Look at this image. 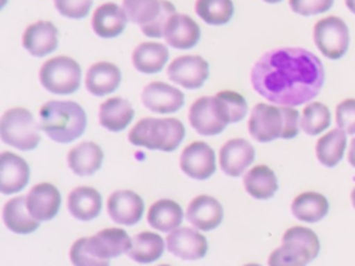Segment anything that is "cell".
<instances>
[{
	"mask_svg": "<svg viewBox=\"0 0 355 266\" xmlns=\"http://www.w3.org/2000/svg\"><path fill=\"white\" fill-rule=\"evenodd\" d=\"M322 61L302 47H277L263 53L251 69L254 90L282 107L311 103L322 90Z\"/></svg>",
	"mask_w": 355,
	"mask_h": 266,
	"instance_id": "1",
	"label": "cell"
},
{
	"mask_svg": "<svg viewBox=\"0 0 355 266\" xmlns=\"http://www.w3.org/2000/svg\"><path fill=\"white\" fill-rule=\"evenodd\" d=\"M300 130V114L294 107L257 104L248 119V132L259 143L293 139Z\"/></svg>",
	"mask_w": 355,
	"mask_h": 266,
	"instance_id": "2",
	"label": "cell"
},
{
	"mask_svg": "<svg viewBox=\"0 0 355 266\" xmlns=\"http://www.w3.org/2000/svg\"><path fill=\"white\" fill-rule=\"evenodd\" d=\"M42 130L55 143L68 144L86 129V112L73 101H47L39 109Z\"/></svg>",
	"mask_w": 355,
	"mask_h": 266,
	"instance_id": "3",
	"label": "cell"
},
{
	"mask_svg": "<svg viewBox=\"0 0 355 266\" xmlns=\"http://www.w3.org/2000/svg\"><path fill=\"white\" fill-rule=\"evenodd\" d=\"M184 139V126L176 118H143L129 132L128 140L137 147L175 151Z\"/></svg>",
	"mask_w": 355,
	"mask_h": 266,
	"instance_id": "4",
	"label": "cell"
},
{
	"mask_svg": "<svg viewBox=\"0 0 355 266\" xmlns=\"http://www.w3.org/2000/svg\"><path fill=\"white\" fill-rule=\"evenodd\" d=\"M40 126L26 108H11L1 115L0 137L4 144L31 151L40 143Z\"/></svg>",
	"mask_w": 355,
	"mask_h": 266,
	"instance_id": "5",
	"label": "cell"
},
{
	"mask_svg": "<svg viewBox=\"0 0 355 266\" xmlns=\"http://www.w3.org/2000/svg\"><path fill=\"white\" fill-rule=\"evenodd\" d=\"M189 122L197 133L215 136L222 133L229 123H233V118L226 101L216 93L214 97H200L191 104Z\"/></svg>",
	"mask_w": 355,
	"mask_h": 266,
	"instance_id": "6",
	"label": "cell"
},
{
	"mask_svg": "<svg viewBox=\"0 0 355 266\" xmlns=\"http://www.w3.org/2000/svg\"><path fill=\"white\" fill-rule=\"evenodd\" d=\"M80 65L67 55H58L47 60L39 71L42 86L54 94L75 93L80 86Z\"/></svg>",
	"mask_w": 355,
	"mask_h": 266,
	"instance_id": "7",
	"label": "cell"
},
{
	"mask_svg": "<svg viewBox=\"0 0 355 266\" xmlns=\"http://www.w3.org/2000/svg\"><path fill=\"white\" fill-rule=\"evenodd\" d=\"M313 42L326 58L338 60L349 46L348 26L336 15L322 18L313 26Z\"/></svg>",
	"mask_w": 355,
	"mask_h": 266,
	"instance_id": "8",
	"label": "cell"
},
{
	"mask_svg": "<svg viewBox=\"0 0 355 266\" xmlns=\"http://www.w3.org/2000/svg\"><path fill=\"white\" fill-rule=\"evenodd\" d=\"M208 73V62L200 55L176 57L168 66V78L189 90L200 89L205 83Z\"/></svg>",
	"mask_w": 355,
	"mask_h": 266,
	"instance_id": "9",
	"label": "cell"
},
{
	"mask_svg": "<svg viewBox=\"0 0 355 266\" xmlns=\"http://www.w3.org/2000/svg\"><path fill=\"white\" fill-rule=\"evenodd\" d=\"M180 169L196 180H205L215 173L216 161L214 150L204 141H193L180 155Z\"/></svg>",
	"mask_w": 355,
	"mask_h": 266,
	"instance_id": "10",
	"label": "cell"
},
{
	"mask_svg": "<svg viewBox=\"0 0 355 266\" xmlns=\"http://www.w3.org/2000/svg\"><path fill=\"white\" fill-rule=\"evenodd\" d=\"M168 251L184 260H197L205 256L208 251L207 238L194 229L179 227L166 237Z\"/></svg>",
	"mask_w": 355,
	"mask_h": 266,
	"instance_id": "11",
	"label": "cell"
},
{
	"mask_svg": "<svg viewBox=\"0 0 355 266\" xmlns=\"http://www.w3.org/2000/svg\"><path fill=\"white\" fill-rule=\"evenodd\" d=\"M141 103L153 112L172 114L183 107L184 96L168 83L151 82L141 91Z\"/></svg>",
	"mask_w": 355,
	"mask_h": 266,
	"instance_id": "12",
	"label": "cell"
},
{
	"mask_svg": "<svg viewBox=\"0 0 355 266\" xmlns=\"http://www.w3.org/2000/svg\"><path fill=\"white\" fill-rule=\"evenodd\" d=\"M255 148L245 139L227 140L219 151V165L225 175L237 177L252 163Z\"/></svg>",
	"mask_w": 355,
	"mask_h": 266,
	"instance_id": "13",
	"label": "cell"
},
{
	"mask_svg": "<svg viewBox=\"0 0 355 266\" xmlns=\"http://www.w3.org/2000/svg\"><path fill=\"white\" fill-rule=\"evenodd\" d=\"M107 211L115 223L133 226L143 216L144 202L135 191L118 190L108 197Z\"/></svg>",
	"mask_w": 355,
	"mask_h": 266,
	"instance_id": "14",
	"label": "cell"
},
{
	"mask_svg": "<svg viewBox=\"0 0 355 266\" xmlns=\"http://www.w3.org/2000/svg\"><path fill=\"white\" fill-rule=\"evenodd\" d=\"M61 205V194L51 183H39L26 194L29 213L39 222L51 220Z\"/></svg>",
	"mask_w": 355,
	"mask_h": 266,
	"instance_id": "15",
	"label": "cell"
},
{
	"mask_svg": "<svg viewBox=\"0 0 355 266\" xmlns=\"http://www.w3.org/2000/svg\"><path fill=\"white\" fill-rule=\"evenodd\" d=\"M24 48L33 57H44L58 46V30L49 21L31 24L22 35Z\"/></svg>",
	"mask_w": 355,
	"mask_h": 266,
	"instance_id": "16",
	"label": "cell"
},
{
	"mask_svg": "<svg viewBox=\"0 0 355 266\" xmlns=\"http://www.w3.org/2000/svg\"><path fill=\"white\" fill-rule=\"evenodd\" d=\"M186 218L198 230L209 231L220 224L223 219V208L220 202L211 195H197L190 201Z\"/></svg>",
	"mask_w": 355,
	"mask_h": 266,
	"instance_id": "17",
	"label": "cell"
},
{
	"mask_svg": "<svg viewBox=\"0 0 355 266\" xmlns=\"http://www.w3.org/2000/svg\"><path fill=\"white\" fill-rule=\"evenodd\" d=\"M29 181V166L17 154L3 151L0 155V191L14 194L26 187Z\"/></svg>",
	"mask_w": 355,
	"mask_h": 266,
	"instance_id": "18",
	"label": "cell"
},
{
	"mask_svg": "<svg viewBox=\"0 0 355 266\" xmlns=\"http://www.w3.org/2000/svg\"><path fill=\"white\" fill-rule=\"evenodd\" d=\"M87 245L96 256L108 260L110 258H116L128 252L132 245V238L125 230L111 227L87 237Z\"/></svg>",
	"mask_w": 355,
	"mask_h": 266,
	"instance_id": "19",
	"label": "cell"
},
{
	"mask_svg": "<svg viewBox=\"0 0 355 266\" xmlns=\"http://www.w3.org/2000/svg\"><path fill=\"white\" fill-rule=\"evenodd\" d=\"M200 26L191 17L178 12L168 19L164 28L166 44L180 50L194 47L200 40Z\"/></svg>",
	"mask_w": 355,
	"mask_h": 266,
	"instance_id": "20",
	"label": "cell"
},
{
	"mask_svg": "<svg viewBox=\"0 0 355 266\" xmlns=\"http://www.w3.org/2000/svg\"><path fill=\"white\" fill-rule=\"evenodd\" d=\"M121 79V71L115 64L100 61L89 66L85 78V86L90 94L101 97L115 91Z\"/></svg>",
	"mask_w": 355,
	"mask_h": 266,
	"instance_id": "21",
	"label": "cell"
},
{
	"mask_svg": "<svg viewBox=\"0 0 355 266\" xmlns=\"http://www.w3.org/2000/svg\"><path fill=\"white\" fill-rule=\"evenodd\" d=\"M128 24V15L115 3H104L96 8L92 17V28L100 37H115L121 35Z\"/></svg>",
	"mask_w": 355,
	"mask_h": 266,
	"instance_id": "22",
	"label": "cell"
},
{
	"mask_svg": "<svg viewBox=\"0 0 355 266\" xmlns=\"http://www.w3.org/2000/svg\"><path fill=\"white\" fill-rule=\"evenodd\" d=\"M103 150L93 141H82L69 150L67 161L69 169L78 176H92L103 165Z\"/></svg>",
	"mask_w": 355,
	"mask_h": 266,
	"instance_id": "23",
	"label": "cell"
},
{
	"mask_svg": "<svg viewBox=\"0 0 355 266\" xmlns=\"http://www.w3.org/2000/svg\"><path fill=\"white\" fill-rule=\"evenodd\" d=\"M67 206L75 219L89 222L97 218L101 211V195L93 187L80 186L69 193Z\"/></svg>",
	"mask_w": 355,
	"mask_h": 266,
	"instance_id": "24",
	"label": "cell"
},
{
	"mask_svg": "<svg viewBox=\"0 0 355 266\" xmlns=\"http://www.w3.org/2000/svg\"><path fill=\"white\" fill-rule=\"evenodd\" d=\"M133 115V107L122 97H111L101 103L98 108V122L110 132L123 130L132 122Z\"/></svg>",
	"mask_w": 355,
	"mask_h": 266,
	"instance_id": "25",
	"label": "cell"
},
{
	"mask_svg": "<svg viewBox=\"0 0 355 266\" xmlns=\"http://www.w3.org/2000/svg\"><path fill=\"white\" fill-rule=\"evenodd\" d=\"M3 222L8 230L17 234H29L39 227L36 220L28 211L26 197H15L6 202L3 208Z\"/></svg>",
	"mask_w": 355,
	"mask_h": 266,
	"instance_id": "26",
	"label": "cell"
},
{
	"mask_svg": "<svg viewBox=\"0 0 355 266\" xmlns=\"http://www.w3.org/2000/svg\"><path fill=\"white\" fill-rule=\"evenodd\" d=\"M169 53L165 44L155 43V42H146L140 43L132 53V62L133 66L143 73L151 75L159 72L166 61Z\"/></svg>",
	"mask_w": 355,
	"mask_h": 266,
	"instance_id": "27",
	"label": "cell"
},
{
	"mask_svg": "<svg viewBox=\"0 0 355 266\" xmlns=\"http://www.w3.org/2000/svg\"><path fill=\"white\" fill-rule=\"evenodd\" d=\"M329 212L327 198L316 191L298 194L291 202V213L301 222L316 223Z\"/></svg>",
	"mask_w": 355,
	"mask_h": 266,
	"instance_id": "28",
	"label": "cell"
},
{
	"mask_svg": "<svg viewBox=\"0 0 355 266\" xmlns=\"http://www.w3.org/2000/svg\"><path fill=\"white\" fill-rule=\"evenodd\" d=\"M244 188L255 200H269L279 188L275 172L266 165L252 166L244 176Z\"/></svg>",
	"mask_w": 355,
	"mask_h": 266,
	"instance_id": "29",
	"label": "cell"
},
{
	"mask_svg": "<svg viewBox=\"0 0 355 266\" xmlns=\"http://www.w3.org/2000/svg\"><path fill=\"white\" fill-rule=\"evenodd\" d=\"M183 220V211L180 205L172 200H158L155 201L147 213V222L151 227L158 231L169 233L179 227Z\"/></svg>",
	"mask_w": 355,
	"mask_h": 266,
	"instance_id": "30",
	"label": "cell"
},
{
	"mask_svg": "<svg viewBox=\"0 0 355 266\" xmlns=\"http://www.w3.org/2000/svg\"><path fill=\"white\" fill-rule=\"evenodd\" d=\"M347 147V133L340 127L330 130L329 133L323 134L315 147L318 161L327 168L336 166L344 155Z\"/></svg>",
	"mask_w": 355,
	"mask_h": 266,
	"instance_id": "31",
	"label": "cell"
},
{
	"mask_svg": "<svg viewBox=\"0 0 355 266\" xmlns=\"http://www.w3.org/2000/svg\"><path fill=\"white\" fill-rule=\"evenodd\" d=\"M164 248L165 244L159 234L143 231L132 238L128 256L137 263H151L162 255Z\"/></svg>",
	"mask_w": 355,
	"mask_h": 266,
	"instance_id": "32",
	"label": "cell"
},
{
	"mask_svg": "<svg viewBox=\"0 0 355 266\" xmlns=\"http://www.w3.org/2000/svg\"><path fill=\"white\" fill-rule=\"evenodd\" d=\"M331 122L329 108L319 101H311L305 105L300 119V127L309 136H316L324 132Z\"/></svg>",
	"mask_w": 355,
	"mask_h": 266,
	"instance_id": "33",
	"label": "cell"
},
{
	"mask_svg": "<svg viewBox=\"0 0 355 266\" xmlns=\"http://www.w3.org/2000/svg\"><path fill=\"white\" fill-rule=\"evenodd\" d=\"M196 14L209 25H223L234 12L232 0H197Z\"/></svg>",
	"mask_w": 355,
	"mask_h": 266,
	"instance_id": "34",
	"label": "cell"
},
{
	"mask_svg": "<svg viewBox=\"0 0 355 266\" xmlns=\"http://www.w3.org/2000/svg\"><path fill=\"white\" fill-rule=\"evenodd\" d=\"M312 260L309 252L291 242H283L268 259L269 266H306Z\"/></svg>",
	"mask_w": 355,
	"mask_h": 266,
	"instance_id": "35",
	"label": "cell"
},
{
	"mask_svg": "<svg viewBox=\"0 0 355 266\" xmlns=\"http://www.w3.org/2000/svg\"><path fill=\"white\" fill-rule=\"evenodd\" d=\"M123 10L128 19L141 28L158 17L161 0H123Z\"/></svg>",
	"mask_w": 355,
	"mask_h": 266,
	"instance_id": "36",
	"label": "cell"
},
{
	"mask_svg": "<svg viewBox=\"0 0 355 266\" xmlns=\"http://www.w3.org/2000/svg\"><path fill=\"white\" fill-rule=\"evenodd\" d=\"M282 242H291L305 248L309 252L312 260L319 255V251H320L318 236L311 229L304 226H294L286 230V233L283 234Z\"/></svg>",
	"mask_w": 355,
	"mask_h": 266,
	"instance_id": "37",
	"label": "cell"
},
{
	"mask_svg": "<svg viewBox=\"0 0 355 266\" xmlns=\"http://www.w3.org/2000/svg\"><path fill=\"white\" fill-rule=\"evenodd\" d=\"M69 259L73 266H110L108 260L96 256L90 251L87 245V237H82L72 244Z\"/></svg>",
	"mask_w": 355,
	"mask_h": 266,
	"instance_id": "38",
	"label": "cell"
},
{
	"mask_svg": "<svg viewBox=\"0 0 355 266\" xmlns=\"http://www.w3.org/2000/svg\"><path fill=\"white\" fill-rule=\"evenodd\" d=\"M175 12H176L175 6H173L171 1H168V0H161V11H159L158 17H157L153 22H150V24L141 26V28H140L141 32H143L146 36H148V37H161V36H164V28H165L168 19H169Z\"/></svg>",
	"mask_w": 355,
	"mask_h": 266,
	"instance_id": "39",
	"label": "cell"
},
{
	"mask_svg": "<svg viewBox=\"0 0 355 266\" xmlns=\"http://www.w3.org/2000/svg\"><path fill=\"white\" fill-rule=\"evenodd\" d=\"M336 123L347 134H355V98H347L337 104Z\"/></svg>",
	"mask_w": 355,
	"mask_h": 266,
	"instance_id": "40",
	"label": "cell"
},
{
	"mask_svg": "<svg viewBox=\"0 0 355 266\" xmlns=\"http://www.w3.org/2000/svg\"><path fill=\"white\" fill-rule=\"evenodd\" d=\"M54 6L61 15L71 19H80L89 14L93 0H54Z\"/></svg>",
	"mask_w": 355,
	"mask_h": 266,
	"instance_id": "41",
	"label": "cell"
},
{
	"mask_svg": "<svg viewBox=\"0 0 355 266\" xmlns=\"http://www.w3.org/2000/svg\"><path fill=\"white\" fill-rule=\"evenodd\" d=\"M334 0H288L290 8L300 15L311 17L326 12L331 8Z\"/></svg>",
	"mask_w": 355,
	"mask_h": 266,
	"instance_id": "42",
	"label": "cell"
},
{
	"mask_svg": "<svg viewBox=\"0 0 355 266\" xmlns=\"http://www.w3.org/2000/svg\"><path fill=\"white\" fill-rule=\"evenodd\" d=\"M227 104L230 112H232V118H233V123L240 122L241 119H244L247 111H248V105L245 98L239 94L237 91H232V90H223L218 93Z\"/></svg>",
	"mask_w": 355,
	"mask_h": 266,
	"instance_id": "43",
	"label": "cell"
},
{
	"mask_svg": "<svg viewBox=\"0 0 355 266\" xmlns=\"http://www.w3.org/2000/svg\"><path fill=\"white\" fill-rule=\"evenodd\" d=\"M348 162L351 166L355 168V137L349 143V150H348Z\"/></svg>",
	"mask_w": 355,
	"mask_h": 266,
	"instance_id": "44",
	"label": "cell"
},
{
	"mask_svg": "<svg viewBox=\"0 0 355 266\" xmlns=\"http://www.w3.org/2000/svg\"><path fill=\"white\" fill-rule=\"evenodd\" d=\"M344 1H345L347 8H348L352 14H355V0H344Z\"/></svg>",
	"mask_w": 355,
	"mask_h": 266,
	"instance_id": "45",
	"label": "cell"
},
{
	"mask_svg": "<svg viewBox=\"0 0 355 266\" xmlns=\"http://www.w3.org/2000/svg\"><path fill=\"white\" fill-rule=\"evenodd\" d=\"M351 201H352V205H354V208H355V187H354V190H352V193H351Z\"/></svg>",
	"mask_w": 355,
	"mask_h": 266,
	"instance_id": "46",
	"label": "cell"
},
{
	"mask_svg": "<svg viewBox=\"0 0 355 266\" xmlns=\"http://www.w3.org/2000/svg\"><path fill=\"white\" fill-rule=\"evenodd\" d=\"M265 3H270V4H273V3H279V1H282V0H263Z\"/></svg>",
	"mask_w": 355,
	"mask_h": 266,
	"instance_id": "47",
	"label": "cell"
},
{
	"mask_svg": "<svg viewBox=\"0 0 355 266\" xmlns=\"http://www.w3.org/2000/svg\"><path fill=\"white\" fill-rule=\"evenodd\" d=\"M244 266H261V265H258V263H248V265H244Z\"/></svg>",
	"mask_w": 355,
	"mask_h": 266,
	"instance_id": "48",
	"label": "cell"
},
{
	"mask_svg": "<svg viewBox=\"0 0 355 266\" xmlns=\"http://www.w3.org/2000/svg\"><path fill=\"white\" fill-rule=\"evenodd\" d=\"M159 266H169V265H159Z\"/></svg>",
	"mask_w": 355,
	"mask_h": 266,
	"instance_id": "49",
	"label": "cell"
}]
</instances>
